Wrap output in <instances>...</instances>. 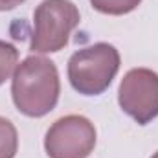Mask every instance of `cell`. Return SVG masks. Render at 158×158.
<instances>
[{
  "label": "cell",
  "instance_id": "cell-1",
  "mask_svg": "<svg viewBox=\"0 0 158 158\" xmlns=\"http://www.w3.org/2000/svg\"><path fill=\"white\" fill-rule=\"evenodd\" d=\"M59 74L55 64L40 55L26 57L15 70L11 83V96L15 107L30 116H46L59 99Z\"/></svg>",
  "mask_w": 158,
  "mask_h": 158
},
{
  "label": "cell",
  "instance_id": "cell-2",
  "mask_svg": "<svg viewBox=\"0 0 158 158\" xmlns=\"http://www.w3.org/2000/svg\"><path fill=\"white\" fill-rule=\"evenodd\" d=\"M119 70V53L112 44L96 42L76 52L68 61V79L83 96L105 92Z\"/></svg>",
  "mask_w": 158,
  "mask_h": 158
},
{
  "label": "cell",
  "instance_id": "cell-3",
  "mask_svg": "<svg viewBox=\"0 0 158 158\" xmlns=\"http://www.w3.org/2000/svg\"><path fill=\"white\" fill-rule=\"evenodd\" d=\"M33 24L30 50L53 53L66 46L70 33L79 24V9L70 0H42L33 13Z\"/></svg>",
  "mask_w": 158,
  "mask_h": 158
},
{
  "label": "cell",
  "instance_id": "cell-4",
  "mask_svg": "<svg viewBox=\"0 0 158 158\" xmlns=\"http://www.w3.org/2000/svg\"><path fill=\"white\" fill-rule=\"evenodd\" d=\"M96 147V127L85 116L59 118L46 132L44 149L50 158H86Z\"/></svg>",
  "mask_w": 158,
  "mask_h": 158
},
{
  "label": "cell",
  "instance_id": "cell-5",
  "mask_svg": "<svg viewBox=\"0 0 158 158\" xmlns=\"http://www.w3.org/2000/svg\"><path fill=\"white\" fill-rule=\"evenodd\" d=\"M118 103L140 125L155 119L158 116V74L149 68L129 70L119 83Z\"/></svg>",
  "mask_w": 158,
  "mask_h": 158
},
{
  "label": "cell",
  "instance_id": "cell-6",
  "mask_svg": "<svg viewBox=\"0 0 158 158\" xmlns=\"http://www.w3.org/2000/svg\"><path fill=\"white\" fill-rule=\"evenodd\" d=\"M19 149V134L9 119L0 116V158H15Z\"/></svg>",
  "mask_w": 158,
  "mask_h": 158
},
{
  "label": "cell",
  "instance_id": "cell-7",
  "mask_svg": "<svg viewBox=\"0 0 158 158\" xmlns=\"http://www.w3.org/2000/svg\"><path fill=\"white\" fill-rule=\"evenodd\" d=\"M17 61H19V52L13 44L0 40V85L6 83V79L11 77L17 70Z\"/></svg>",
  "mask_w": 158,
  "mask_h": 158
},
{
  "label": "cell",
  "instance_id": "cell-8",
  "mask_svg": "<svg viewBox=\"0 0 158 158\" xmlns=\"http://www.w3.org/2000/svg\"><path fill=\"white\" fill-rule=\"evenodd\" d=\"M142 0H90L92 7L105 15H125L134 11Z\"/></svg>",
  "mask_w": 158,
  "mask_h": 158
},
{
  "label": "cell",
  "instance_id": "cell-9",
  "mask_svg": "<svg viewBox=\"0 0 158 158\" xmlns=\"http://www.w3.org/2000/svg\"><path fill=\"white\" fill-rule=\"evenodd\" d=\"M22 2H26V0H0V11H7V9H13V7L20 6Z\"/></svg>",
  "mask_w": 158,
  "mask_h": 158
},
{
  "label": "cell",
  "instance_id": "cell-10",
  "mask_svg": "<svg viewBox=\"0 0 158 158\" xmlns=\"http://www.w3.org/2000/svg\"><path fill=\"white\" fill-rule=\"evenodd\" d=\"M151 158H158V151H156V153H155V155H153Z\"/></svg>",
  "mask_w": 158,
  "mask_h": 158
}]
</instances>
